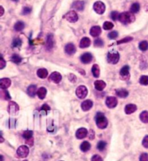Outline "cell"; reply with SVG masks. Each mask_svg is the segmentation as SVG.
<instances>
[{
  "instance_id": "obj_51",
  "label": "cell",
  "mask_w": 148,
  "mask_h": 161,
  "mask_svg": "<svg viewBox=\"0 0 148 161\" xmlns=\"http://www.w3.org/2000/svg\"><path fill=\"white\" fill-rule=\"evenodd\" d=\"M26 142L27 144H29V146H32L33 144V137L30 139H28V140H26Z\"/></svg>"
},
{
  "instance_id": "obj_18",
  "label": "cell",
  "mask_w": 148,
  "mask_h": 161,
  "mask_svg": "<svg viewBox=\"0 0 148 161\" xmlns=\"http://www.w3.org/2000/svg\"><path fill=\"white\" fill-rule=\"evenodd\" d=\"M93 101L90 100H87L82 102V105H81V107H82V110L85 111H89L90 109H91V108L93 107Z\"/></svg>"
},
{
  "instance_id": "obj_48",
  "label": "cell",
  "mask_w": 148,
  "mask_h": 161,
  "mask_svg": "<svg viewBox=\"0 0 148 161\" xmlns=\"http://www.w3.org/2000/svg\"><path fill=\"white\" fill-rule=\"evenodd\" d=\"M142 145L144 146L145 148H148V135L145 136V138L143 139Z\"/></svg>"
},
{
  "instance_id": "obj_36",
  "label": "cell",
  "mask_w": 148,
  "mask_h": 161,
  "mask_svg": "<svg viewBox=\"0 0 148 161\" xmlns=\"http://www.w3.org/2000/svg\"><path fill=\"white\" fill-rule=\"evenodd\" d=\"M106 147V142L104 141H100L97 144V149L100 151H103Z\"/></svg>"
},
{
  "instance_id": "obj_42",
  "label": "cell",
  "mask_w": 148,
  "mask_h": 161,
  "mask_svg": "<svg viewBox=\"0 0 148 161\" xmlns=\"http://www.w3.org/2000/svg\"><path fill=\"white\" fill-rule=\"evenodd\" d=\"M133 40L132 37H127V38H124L123 39L120 40L117 42V44H124V43H128L130 42Z\"/></svg>"
},
{
  "instance_id": "obj_52",
  "label": "cell",
  "mask_w": 148,
  "mask_h": 161,
  "mask_svg": "<svg viewBox=\"0 0 148 161\" xmlns=\"http://www.w3.org/2000/svg\"><path fill=\"white\" fill-rule=\"evenodd\" d=\"M0 10H1V13H0V16H2L3 14H4V9H3L2 6L0 7Z\"/></svg>"
},
{
  "instance_id": "obj_35",
  "label": "cell",
  "mask_w": 148,
  "mask_h": 161,
  "mask_svg": "<svg viewBox=\"0 0 148 161\" xmlns=\"http://www.w3.org/2000/svg\"><path fill=\"white\" fill-rule=\"evenodd\" d=\"M50 110H51V108H50L49 106L47 104H44V105H43L42 107H41V108L40 109V111H41V113H44V115H46L48 113V112Z\"/></svg>"
},
{
  "instance_id": "obj_31",
  "label": "cell",
  "mask_w": 148,
  "mask_h": 161,
  "mask_svg": "<svg viewBox=\"0 0 148 161\" xmlns=\"http://www.w3.org/2000/svg\"><path fill=\"white\" fill-rule=\"evenodd\" d=\"M140 10V5L139 3H134L131 6L130 8V11L132 13H137Z\"/></svg>"
},
{
  "instance_id": "obj_33",
  "label": "cell",
  "mask_w": 148,
  "mask_h": 161,
  "mask_svg": "<svg viewBox=\"0 0 148 161\" xmlns=\"http://www.w3.org/2000/svg\"><path fill=\"white\" fill-rule=\"evenodd\" d=\"M11 61L15 63V64H19V63L21 62L22 58L18 54H13L11 57Z\"/></svg>"
},
{
  "instance_id": "obj_26",
  "label": "cell",
  "mask_w": 148,
  "mask_h": 161,
  "mask_svg": "<svg viewBox=\"0 0 148 161\" xmlns=\"http://www.w3.org/2000/svg\"><path fill=\"white\" fill-rule=\"evenodd\" d=\"M116 94L120 97H127L129 95V92L125 89H118L116 91Z\"/></svg>"
},
{
  "instance_id": "obj_38",
  "label": "cell",
  "mask_w": 148,
  "mask_h": 161,
  "mask_svg": "<svg viewBox=\"0 0 148 161\" xmlns=\"http://www.w3.org/2000/svg\"><path fill=\"white\" fill-rule=\"evenodd\" d=\"M140 83L142 85H148V76L143 75L140 77Z\"/></svg>"
},
{
  "instance_id": "obj_9",
  "label": "cell",
  "mask_w": 148,
  "mask_h": 161,
  "mask_svg": "<svg viewBox=\"0 0 148 161\" xmlns=\"http://www.w3.org/2000/svg\"><path fill=\"white\" fill-rule=\"evenodd\" d=\"M19 111L18 105L14 101H10L8 105V112L11 115H16Z\"/></svg>"
},
{
  "instance_id": "obj_14",
  "label": "cell",
  "mask_w": 148,
  "mask_h": 161,
  "mask_svg": "<svg viewBox=\"0 0 148 161\" xmlns=\"http://www.w3.org/2000/svg\"><path fill=\"white\" fill-rule=\"evenodd\" d=\"M54 36L51 34H49L47 36V39H46V48L48 51H50L54 47Z\"/></svg>"
},
{
  "instance_id": "obj_53",
  "label": "cell",
  "mask_w": 148,
  "mask_h": 161,
  "mask_svg": "<svg viewBox=\"0 0 148 161\" xmlns=\"http://www.w3.org/2000/svg\"><path fill=\"white\" fill-rule=\"evenodd\" d=\"M12 1H17L18 0H12Z\"/></svg>"
},
{
  "instance_id": "obj_40",
  "label": "cell",
  "mask_w": 148,
  "mask_h": 161,
  "mask_svg": "<svg viewBox=\"0 0 148 161\" xmlns=\"http://www.w3.org/2000/svg\"><path fill=\"white\" fill-rule=\"evenodd\" d=\"M104 45V42L101 38H97L94 41V46L95 47H102Z\"/></svg>"
},
{
  "instance_id": "obj_50",
  "label": "cell",
  "mask_w": 148,
  "mask_h": 161,
  "mask_svg": "<svg viewBox=\"0 0 148 161\" xmlns=\"http://www.w3.org/2000/svg\"><path fill=\"white\" fill-rule=\"evenodd\" d=\"M6 66V61H4V59L2 57L0 58V69H2L3 68H4V66Z\"/></svg>"
},
{
  "instance_id": "obj_20",
  "label": "cell",
  "mask_w": 148,
  "mask_h": 161,
  "mask_svg": "<svg viewBox=\"0 0 148 161\" xmlns=\"http://www.w3.org/2000/svg\"><path fill=\"white\" fill-rule=\"evenodd\" d=\"M90 33L93 37H98L101 33V28L100 26H93L90 29Z\"/></svg>"
},
{
  "instance_id": "obj_15",
  "label": "cell",
  "mask_w": 148,
  "mask_h": 161,
  "mask_svg": "<svg viewBox=\"0 0 148 161\" xmlns=\"http://www.w3.org/2000/svg\"><path fill=\"white\" fill-rule=\"evenodd\" d=\"M65 52L68 55H73L76 52V47L73 44H68L65 46Z\"/></svg>"
},
{
  "instance_id": "obj_11",
  "label": "cell",
  "mask_w": 148,
  "mask_h": 161,
  "mask_svg": "<svg viewBox=\"0 0 148 161\" xmlns=\"http://www.w3.org/2000/svg\"><path fill=\"white\" fill-rule=\"evenodd\" d=\"M62 75L58 72H54L53 73L51 74V75L49 76V80L51 82H54V83L58 84L62 80Z\"/></svg>"
},
{
  "instance_id": "obj_27",
  "label": "cell",
  "mask_w": 148,
  "mask_h": 161,
  "mask_svg": "<svg viewBox=\"0 0 148 161\" xmlns=\"http://www.w3.org/2000/svg\"><path fill=\"white\" fill-rule=\"evenodd\" d=\"M92 73L95 77H98L100 76V68L98 64H94L92 67Z\"/></svg>"
},
{
  "instance_id": "obj_5",
  "label": "cell",
  "mask_w": 148,
  "mask_h": 161,
  "mask_svg": "<svg viewBox=\"0 0 148 161\" xmlns=\"http://www.w3.org/2000/svg\"><path fill=\"white\" fill-rule=\"evenodd\" d=\"M88 89L84 85H80V86L78 87L76 90V95L79 98L83 99L88 95Z\"/></svg>"
},
{
  "instance_id": "obj_23",
  "label": "cell",
  "mask_w": 148,
  "mask_h": 161,
  "mask_svg": "<svg viewBox=\"0 0 148 161\" xmlns=\"http://www.w3.org/2000/svg\"><path fill=\"white\" fill-rule=\"evenodd\" d=\"M37 75L38 77L41 78V79H45L48 76V71L44 68H41L37 71Z\"/></svg>"
},
{
  "instance_id": "obj_24",
  "label": "cell",
  "mask_w": 148,
  "mask_h": 161,
  "mask_svg": "<svg viewBox=\"0 0 148 161\" xmlns=\"http://www.w3.org/2000/svg\"><path fill=\"white\" fill-rule=\"evenodd\" d=\"M28 94L30 97H34L35 95V94L37 93V87L36 85H31L28 88Z\"/></svg>"
},
{
  "instance_id": "obj_13",
  "label": "cell",
  "mask_w": 148,
  "mask_h": 161,
  "mask_svg": "<svg viewBox=\"0 0 148 161\" xmlns=\"http://www.w3.org/2000/svg\"><path fill=\"white\" fill-rule=\"evenodd\" d=\"M80 60L83 64H89L93 60V55L90 53H85L81 56Z\"/></svg>"
},
{
  "instance_id": "obj_1",
  "label": "cell",
  "mask_w": 148,
  "mask_h": 161,
  "mask_svg": "<svg viewBox=\"0 0 148 161\" xmlns=\"http://www.w3.org/2000/svg\"><path fill=\"white\" fill-rule=\"evenodd\" d=\"M118 20L124 24H129L135 20V17L134 15V13L131 12H124L120 14Z\"/></svg>"
},
{
  "instance_id": "obj_7",
  "label": "cell",
  "mask_w": 148,
  "mask_h": 161,
  "mask_svg": "<svg viewBox=\"0 0 148 161\" xmlns=\"http://www.w3.org/2000/svg\"><path fill=\"white\" fill-rule=\"evenodd\" d=\"M64 18L70 23H75L78 20V15L75 11H69L65 15Z\"/></svg>"
},
{
  "instance_id": "obj_8",
  "label": "cell",
  "mask_w": 148,
  "mask_h": 161,
  "mask_svg": "<svg viewBox=\"0 0 148 161\" xmlns=\"http://www.w3.org/2000/svg\"><path fill=\"white\" fill-rule=\"evenodd\" d=\"M120 76L121 78L124 80H127L129 78L130 74H129V66L126 65V66H123L120 70Z\"/></svg>"
},
{
  "instance_id": "obj_37",
  "label": "cell",
  "mask_w": 148,
  "mask_h": 161,
  "mask_svg": "<svg viewBox=\"0 0 148 161\" xmlns=\"http://www.w3.org/2000/svg\"><path fill=\"white\" fill-rule=\"evenodd\" d=\"M103 29H105L106 30H111V29L113 28V24L112 23H111V22L106 21L103 23Z\"/></svg>"
},
{
  "instance_id": "obj_45",
  "label": "cell",
  "mask_w": 148,
  "mask_h": 161,
  "mask_svg": "<svg viewBox=\"0 0 148 161\" xmlns=\"http://www.w3.org/2000/svg\"><path fill=\"white\" fill-rule=\"evenodd\" d=\"M31 10H32V9L30 8V7H25L23 9V12H22V14L24 15H28L31 12Z\"/></svg>"
},
{
  "instance_id": "obj_54",
  "label": "cell",
  "mask_w": 148,
  "mask_h": 161,
  "mask_svg": "<svg viewBox=\"0 0 148 161\" xmlns=\"http://www.w3.org/2000/svg\"><path fill=\"white\" fill-rule=\"evenodd\" d=\"M23 161H28V160H23Z\"/></svg>"
},
{
  "instance_id": "obj_4",
  "label": "cell",
  "mask_w": 148,
  "mask_h": 161,
  "mask_svg": "<svg viewBox=\"0 0 148 161\" xmlns=\"http://www.w3.org/2000/svg\"><path fill=\"white\" fill-rule=\"evenodd\" d=\"M93 10H95L96 13L99 15H102L105 12L106 10V6H105L104 3L100 1H95L93 4Z\"/></svg>"
},
{
  "instance_id": "obj_22",
  "label": "cell",
  "mask_w": 148,
  "mask_h": 161,
  "mask_svg": "<svg viewBox=\"0 0 148 161\" xmlns=\"http://www.w3.org/2000/svg\"><path fill=\"white\" fill-rule=\"evenodd\" d=\"M124 111L127 114H131L137 111V106L134 104H128L126 106Z\"/></svg>"
},
{
  "instance_id": "obj_29",
  "label": "cell",
  "mask_w": 148,
  "mask_h": 161,
  "mask_svg": "<svg viewBox=\"0 0 148 161\" xmlns=\"http://www.w3.org/2000/svg\"><path fill=\"white\" fill-rule=\"evenodd\" d=\"M25 28V23L22 21H18L15 23L14 26V28L16 31H21L24 29Z\"/></svg>"
},
{
  "instance_id": "obj_17",
  "label": "cell",
  "mask_w": 148,
  "mask_h": 161,
  "mask_svg": "<svg viewBox=\"0 0 148 161\" xmlns=\"http://www.w3.org/2000/svg\"><path fill=\"white\" fill-rule=\"evenodd\" d=\"M72 7L77 11H82L85 7V2L83 1H75L72 4Z\"/></svg>"
},
{
  "instance_id": "obj_3",
  "label": "cell",
  "mask_w": 148,
  "mask_h": 161,
  "mask_svg": "<svg viewBox=\"0 0 148 161\" xmlns=\"http://www.w3.org/2000/svg\"><path fill=\"white\" fill-rule=\"evenodd\" d=\"M119 58H120L119 54H118L117 51H110V52L108 54V56H107L108 62L110 63V64H117L118 61H119Z\"/></svg>"
},
{
  "instance_id": "obj_30",
  "label": "cell",
  "mask_w": 148,
  "mask_h": 161,
  "mask_svg": "<svg viewBox=\"0 0 148 161\" xmlns=\"http://www.w3.org/2000/svg\"><path fill=\"white\" fill-rule=\"evenodd\" d=\"M140 120L143 122V123L147 124L148 123V111H145L142 112L140 116Z\"/></svg>"
},
{
  "instance_id": "obj_19",
  "label": "cell",
  "mask_w": 148,
  "mask_h": 161,
  "mask_svg": "<svg viewBox=\"0 0 148 161\" xmlns=\"http://www.w3.org/2000/svg\"><path fill=\"white\" fill-rule=\"evenodd\" d=\"M90 39L88 37H84L81 39L80 42V47L82 48H88L90 45Z\"/></svg>"
},
{
  "instance_id": "obj_43",
  "label": "cell",
  "mask_w": 148,
  "mask_h": 161,
  "mask_svg": "<svg viewBox=\"0 0 148 161\" xmlns=\"http://www.w3.org/2000/svg\"><path fill=\"white\" fill-rule=\"evenodd\" d=\"M119 15L120 14L116 11H113L111 13V17L112 20H114V21H116V20H118V17H119Z\"/></svg>"
},
{
  "instance_id": "obj_41",
  "label": "cell",
  "mask_w": 148,
  "mask_h": 161,
  "mask_svg": "<svg viewBox=\"0 0 148 161\" xmlns=\"http://www.w3.org/2000/svg\"><path fill=\"white\" fill-rule=\"evenodd\" d=\"M22 45V41L20 38H17L15 39H14L12 42L13 47H20Z\"/></svg>"
},
{
  "instance_id": "obj_10",
  "label": "cell",
  "mask_w": 148,
  "mask_h": 161,
  "mask_svg": "<svg viewBox=\"0 0 148 161\" xmlns=\"http://www.w3.org/2000/svg\"><path fill=\"white\" fill-rule=\"evenodd\" d=\"M106 104L109 108H113L118 104V100L116 97H108L106 100Z\"/></svg>"
},
{
  "instance_id": "obj_12",
  "label": "cell",
  "mask_w": 148,
  "mask_h": 161,
  "mask_svg": "<svg viewBox=\"0 0 148 161\" xmlns=\"http://www.w3.org/2000/svg\"><path fill=\"white\" fill-rule=\"evenodd\" d=\"M88 135V130L85 128H80L79 129H77L76 132V137L77 139H84Z\"/></svg>"
},
{
  "instance_id": "obj_25",
  "label": "cell",
  "mask_w": 148,
  "mask_h": 161,
  "mask_svg": "<svg viewBox=\"0 0 148 161\" xmlns=\"http://www.w3.org/2000/svg\"><path fill=\"white\" fill-rule=\"evenodd\" d=\"M47 93V90L44 87H41L37 91V95L40 99H44Z\"/></svg>"
},
{
  "instance_id": "obj_47",
  "label": "cell",
  "mask_w": 148,
  "mask_h": 161,
  "mask_svg": "<svg viewBox=\"0 0 148 161\" xmlns=\"http://www.w3.org/2000/svg\"><path fill=\"white\" fill-rule=\"evenodd\" d=\"M91 161H103V158L100 155H95L92 158Z\"/></svg>"
},
{
  "instance_id": "obj_49",
  "label": "cell",
  "mask_w": 148,
  "mask_h": 161,
  "mask_svg": "<svg viewBox=\"0 0 148 161\" xmlns=\"http://www.w3.org/2000/svg\"><path fill=\"white\" fill-rule=\"evenodd\" d=\"M88 137L90 140H93L95 138V132L93 129H90L88 133Z\"/></svg>"
},
{
  "instance_id": "obj_44",
  "label": "cell",
  "mask_w": 148,
  "mask_h": 161,
  "mask_svg": "<svg viewBox=\"0 0 148 161\" xmlns=\"http://www.w3.org/2000/svg\"><path fill=\"white\" fill-rule=\"evenodd\" d=\"M108 36H109V38H110V39H112V40L116 39V38L118 36V33L117 31H112L109 34Z\"/></svg>"
},
{
  "instance_id": "obj_21",
  "label": "cell",
  "mask_w": 148,
  "mask_h": 161,
  "mask_svg": "<svg viewBox=\"0 0 148 161\" xmlns=\"http://www.w3.org/2000/svg\"><path fill=\"white\" fill-rule=\"evenodd\" d=\"M94 85L96 90H98V91H101L106 88V82L103 80H96L95 82H94Z\"/></svg>"
},
{
  "instance_id": "obj_16",
  "label": "cell",
  "mask_w": 148,
  "mask_h": 161,
  "mask_svg": "<svg viewBox=\"0 0 148 161\" xmlns=\"http://www.w3.org/2000/svg\"><path fill=\"white\" fill-rule=\"evenodd\" d=\"M11 85V80L9 78H2L0 79V88L1 89H7Z\"/></svg>"
},
{
  "instance_id": "obj_46",
  "label": "cell",
  "mask_w": 148,
  "mask_h": 161,
  "mask_svg": "<svg viewBox=\"0 0 148 161\" xmlns=\"http://www.w3.org/2000/svg\"><path fill=\"white\" fill-rule=\"evenodd\" d=\"M140 161H148L147 153H142L140 157Z\"/></svg>"
},
{
  "instance_id": "obj_6",
  "label": "cell",
  "mask_w": 148,
  "mask_h": 161,
  "mask_svg": "<svg viewBox=\"0 0 148 161\" xmlns=\"http://www.w3.org/2000/svg\"><path fill=\"white\" fill-rule=\"evenodd\" d=\"M29 154V148L26 145H22L17 149V155L21 158H26Z\"/></svg>"
},
{
  "instance_id": "obj_2",
  "label": "cell",
  "mask_w": 148,
  "mask_h": 161,
  "mask_svg": "<svg viewBox=\"0 0 148 161\" xmlns=\"http://www.w3.org/2000/svg\"><path fill=\"white\" fill-rule=\"evenodd\" d=\"M95 122L97 126L99 129H103L107 127L108 120L103 113H100V112H98L95 116Z\"/></svg>"
},
{
  "instance_id": "obj_39",
  "label": "cell",
  "mask_w": 148,
  "mask_h": 161,
  "mask_svg": "<svg viewBox=\"0 0 148 161\" xmlns=\"http://www.w3.org/2000/svg\"><path fill=\"white\" fill-rule=\"evenodd\" d=\"M3 91H1V97L2 98L5 99V100H10V96L9 93L7 92V91H6V89H2Z\"/></svg>"
},
{
  "instance_id": "obj_34",
  "label": "cell",
  "mask_w": 148,
  "mask_h": 161,
  "mask_svg": "<svg viewBox=\"0 0 148 161\" xmlns=\"http://www.w3.org/2000/svg\"><path fill=\"white\" fill-rule=\"evenodd\" d=\"M33 134V131H30V130H26V131H25L24 132H23V137H24L26 140H28V139L32 138Z\"/></svg>"
},
{
  "instance_id": "obj_32",
  "label": "cell",
  "mask_w": 148,
  "mask_h": 161,
  "mask_svg": "<svg viewBox=\"0 0 148 161\" xmlns=\"http://www.w3.org/2000/svg\"><path fill=\"white\" fill-rule=\"evenodd\" d=\"M139 48L141 51H145L148 49V42L146 41H142L139 44Z\"/></svg>"
},
{
  "instance_id": "obj_28",
  "label": "cell",
  "mask_w": 148,
  "mask_h": 161,
  "mask_svg": "<svg viewBox=\"0 0 148 161\" xmlns=\"http://www.w3.org/2000/svg\"><path fill=\"white\" fill-rule=\"evenodd\" d=\"M90 147H91V145H90V143H89L88 142L85 141L81 144L80 150H82V152H84V153H85V152H88V150H90Z\"/></svg>"
}]
</instances>
